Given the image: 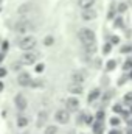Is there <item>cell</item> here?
I'll return each mask as SVG.
<instances>
[{
  "label": "cell",
  "mask_w": 132,
  "mask_h": 134,
  "mask_svg": "<svg viewBox=\"0 0 132 134\" xmlns=\"http://www.w3.org/2000/svg\"><path fill=\"white\" fill-rule=\"evenodd\" d=\"M34 28H36V25L31 20H27V19H22L14 25V31L17 34H27L30 31H34Z\"/></svg>",
  "instance_id": "6da1fadb"
},
{
  "label": "cell",
  "mask_w": 132,
  "mask_h": 134,
  "mask_svg": "<svg viewBox=\"0 0 132 134\" xmlns=\"http://www.w3.org/2000/svg\"><path fill=\"white\" fill-rule=\"evenodd\" d=\"M36 44H37V41H36L34 36H25V37H22L19 41L17 47L20 50H23V52H28V50H33L34 47H36Z\"/></svg>",
  "instance_id": "7a4b0ae2"
},
{
  "label": "cell",
  "mask_w": 132,
  "mask_h": 134,
  "mask_svg": "<svg viewBox=\"0 0 132 134\" xmlns=\"http://www.w3.org/2000/svg\"><path fill=\"white\" fill-rule=\"evenodd\" d=\"M78 37L81 39L82 44H86V42H95L97 41V36L93 33V30H90V28H81L78 31Z\"/></svg>",
  "instance_id": "3957f363"
},
{
  "label": "cell",
  "mask_w": 132,
  "mask_h": 134,
  "mask_svg": "<svg viewBox=\"0 0 132 134\" xmlns=\"http://www.w3.org/2000/svg\"><path fill=\"white\" fill-rule=\"evenodd\" d=\"M37 58H39V55H37L36 52L28 50V52H25V53L20 56V63H22V66H31V64H34V63L37 61Z\"/></svg>",
  "instance_id": "277c9868"
},
{
  "label": "cell",
  "mask_w": 132,
  "mask_h": 134,
  "mask_svg": "<svg viewBox=\"0 0 132 134\" xmlns=\"http://www.w3.org/2000/svg\"><path fill=\"white\" fill-rule=\"evenodd\" d=\"M55 119H56L58 123H61V125H67V123L70 122V112H68L67 109H59V111H56Z\"/></svg>",
  "instance_id": "5b68a950"
},
{
  "label": "cell",
  "mask_w": 132,
  "mask_h": 134,
  "mask_svg": "<svg viewBox=\"0 0 132 134\" xmlns=\"http://www.w3.org/2000/svg\"><path fill=\"white\" fill-rule=\"evenodd\" d=\"M17 83H19L20 86H23V87H28L30 83H31V75L27 73V72H20V73L17 75Z\"/></svg>",
  "instance_id": "8992f818"
},
{
  "label": "cell",
  "mask_w": 132,
  "mask_h": 134,
  "mask_svg": "<svg viewBox=\"0 0 132 134\" xmlns=\"http://www.w3.org/2000/svg\"><path fill=\"white\" fill-rule=\"evenodd\" d=\"M65 106H67V111L68 112H75V111L79 109V100L75 98V97H70V98H67Z\"/></svg>",
  "instance_id": "52a82bcc"
},
{
  "label": "cell",
  "mask_w": 132,
  "mask_h": 134,
  "mask_svg": "<svg viewBox=\"0 0 132 134\" xmlns=\"http://www.w3.org/2000/svg\"><path fill=\"white\" fill-rule=\"evenodd\" d=\"M14 103H16V108H17L19 111H25V109H27V106H28V101H27V98H25L22 94L16 95V98H14Z\"/></svg>",
  "instance_id": "ba28073f"
},
{
  "label": "cell",
  "mask_w": 132,
  "mask_h": 134,
  "mask_svg": "<svg viewBox=\"0 0 132 134\" xmlns=\"http://www.w3.org/2000/svg\"><path fill=\"white\" fill-rule=\"evenodd\" d=\"M81 17H82V20H93V19H97V11H93L92 8H86V9H82Z\"/></svg>",
  "instance_id": "9c48e42d"
},
{
  "label": "cell",
  "mask_w": 132,
  "mask_h": 134,
  "mask_svg": "<svg viewBox=\"0 0 132 134\" xmlns=\"http://www.w3.org/2000/svg\"><path fill=\"white\" fill-rule=\"evenodd\" d=\"M86 78H87V75L84 73V72H73V75H71V83H78V84H82L84 81H86Z\"/></svg>",
  "instance_id": "30bf717a"
},
{
  "label": "cell",
  "mask_w": 132,
  "mask_h": 134,
  "mask_svg": "<svg viewBox=\"0 0 132 134\" xmlns=\"http://www.w3.org/2000/svg\"><path fill=\"white\" fill-rule=\"evenodd\" d=\"M48 120V112L47 111H40L39 114H37V122H36V126L37 128H42L44 125H45V122Z\"/></svg>",
  "instance_id": "8fae6325"
},
{
  "label": "cell",
  "mask_w": 132,
  "mask_h": 134,
  "mask_svg": "<svg viewBox=\"0 0 132 134\" xmlns=\"http://www.w3.org/2000/svg\"><path fill=\"white\" fill-rule=\"evenodd\" d=\"M67 89H68L70 94H75V95L82 94V84H78V83H70V84L67 86Z\"/></svg>",
  "instance_id": "7c38bea8"
},
{
  "label": "cell",
  "mask_w": 132,
  "mask_h": 134,
  "mask_svg": "<svg viewBox=\"0 0 132 134\" xmlns=\"http://www.w3.org/2000/svg\"><path fill=\"white\" fill-rule=\"evenodd\" d=\"M82 47H84V52L89 53V55H93V53H97V50H98V47H97L95 42H86V44H82Z\"/></svg>",
  "instance_id": "4fadbf2b"
},
{
  "label": "cell",
  "mask_w": 132,
  "mask_h": 134,
  "mask_svg": "<svg viewBox=\"0 0 132 134\" xmlns=\"http://www.w3.org/2000/svg\"><path fill=\"white\" fill-rule=\"evenodd\" d=\"M28 123H30L28 117H25V115H19V117H17V126H19V128H25Z\"/></svg>",
  "instance_id": "5bb4252c"
},
{
  "label": "cell",
  "mask_w": 132,
  "mask_h": 134,
  "mask_svg": "<svg viewBox=\"0 0 132 134\" xmlns=\"http://www.w3.org/2000/svg\"><path fill=\"white\" fill-rule=\"evenodd\" d=\"M78 5H79L82 9H86V8H92V6L95 5V0H78Z\"/></svg>",
  "instance_id": "9a60e30c"
},
{
  "label": "cell",
  "mask_w": 132,
  "mask_h": 134,
  "mask_svg": "<svg viewBox=\"0 0 132 134\" xmlns=\"http://www.w3.org/2000/svg\"><path fill=\"white\" fill-rule=\"evenodd\" d=\"M103 130H104L103 120H97V123L93 125V134H103Z\"/></svg>",
  "instance_id": "2e32d148"
},
{
  "label": "cell",
  "mask_w": 132,
  "mask_h": 134,
  "mask_svg": "<svg viewBox=\"0 0 132 134\" xmlns=\"http://www.w3.org/2000/svg\"><path fill=\"white\" fill-rule=\"evenodd\" d=\"M30 86H31V87H44V86H45V81H44V80H31Z\"/></svg>",
  "instance_id": "e0dca14e"
},
{
  "label": "cell",
  "mask_w": 132,
  "mask_h": 134,
  "mask_svg": "<svg viewBox=\"0 0 132 134\" xmlns=\"http://www.w3.org/2000/svg\"><path fill=\"white\" fill-rule=\"evenodd\" d=\"M99 95H101V91L99 89H93L92 92H90V95H89V101H93V100H97Z\"/></svg>",
  "instance_id": "ac0fdd59"
},
{
  "label": "cell",
  "mask_w": 132,
  "mask_h": 134,
  "mask_svg": "<svg viewBox=\"0 0 132 134\" xmlns=\"http://www.w3.org/2000/svg\"><path fill=\"white\" fill-rule=\"evenodd\" d=\"M45 134H58V126H47L45 128Z\"/></svg>",
  "instance_id": "d6986e66"
},
{
  "label": "cell",
  "mask_w": 132,
  "mask_h": 134,
  "mask_svg": "<svg viewBox=\"0 0 132 134\" xmlns=\"http://www.w3.org/2000/svg\"><path fill=\"white\" fill-rule=\"evenodd\" d=\"M53 42H55V37H53V36H47V37L44 39V44H45L47 47H50V45H53Z\"/></svg>",
  "instance_id": "ffe728a7"
},
{
  "label": "cell",
  "mask_w": 132,
  "mask_h": 134,
  "mask_svg": "<svg viewBox=\"0 0 132 134\" xmlns=\"http://www.w3.org/2000/svg\"><path fill=\"white\" fill-rule=\"evenodd\" d=\"M82 119H84L82 122H86L87 125H90V123L93 122V117H92V115H89V114H84V115H82Z\"/></svg>",
  "instance_id": "44dd1931"
},
{
  "label": "cell",
  "mask_w": 132,
  "mask_h": 134,
  "mask_svg": "<svg viewBox=\"0 0 132 134\" xmlns=\"http://www.w3.org/2000/svg\"><path fill=\"white\" fill-rule=\"evenodd\" d=\"M123 69H124V70H131L132 69V59H128V61L123 64Z\"/></svg>",
  "instance_id": "7402d4cb"
},
{
  "label": "cell",
  "mask_w": 132,
  "mask_h": 134,
  "mask_svg": "<svg viewBox=\"0 0 132 134\" xmlns=\"http://www.w3.org/2000/svg\"><path fill=\"white\" fill-rule=\"evenodd\" d=\"M124 103L132 104V92H129V94H126V95H124Z\"/></svg>",
  "instance_id": "603a6c76"
},
{
  "label": "cell",
  "mask_w": 132,
  "mask_h": 134,
  "mask_svg": "<svg viewBox=\"0 0 132 134\" xmlns=\"http://www.w3.org/2000/svg\"><path fill=\"white\" fill-rule=\"evenodd\" d=\"M11 69H13V70H20V69H22V63H20V61H19V63H13V64H11Z\"/></svg>",
  "instance_id": "cb8c5ba5"
},
{
  "label": "cell",
  "mask_w": 132,
  "mask_h": 134,
  "mask_svg": "<svg viewBox=\"0 0 132 134\" xmlns=\"http://www.w3.org/2000/svg\"><path fill=\"white\" fill-rule=\"evenodd\" d=\"M131 50H132L131 45H124V47H121V48H120V52H121V53H129Z\"/></svg>",
  "instance_id": "d4e9b609"
},
{
  "label": "cell",
  "mask_w": 132,
  "mask_h": 134,
  "mask_svg": "<svg viewBox=\"0 0 132 134\" xmlns=\"http://www.w3.org/2000/svg\"><path fill=\"white\" fill-rule=\"evenodd\" d=\"M115 66H117V63H115V61H109V63H107V70H113V69H115Z\"/></svg>",
  "instance_id": "484cf974"
},
{
  "label": "cell",
  "mask_w": 132,
  "mask_h": 134,
  "mask_svg": "<svg viewBox=\"0 0 132 134\" xmlns=\"http://www.w3.org/2000/svg\"><path fill=\"white\" fill-rule=\"evenodd\" d=\"M104 119V111H98L97 112V120H103Z\"/></svg>",
  "instance_id": "4316f807"
},
{
  "label": "cell",
  "mask_w": 132,
  "mask_h": 134,
  "mask_svg": "<svg viewBox=\"0 0 132 134\" xmlns=\"http://www.w3.org/2000/svg\"><path fill=\"white\" fill-rule=\"evenodd\" d=\"M118 11H120V13L126 11V3H120V5H118Z\"/></svg>",
  "instance_id": "83f0119b"
},
{
  "label": "cell",
  "mask_w": 132,
  "mask_h": 134,
  "mask_svg": "<svg viewBox=\"0 0 132 134\" xmlns=\"http://www.w3.org/2000/svg\"><path fill=\"white\" fill-rule=\"evenodd\" d=\"M110 125L117 126V125H120V120H118V119H110Z\"/></svg>",
  "instance_id": "f1b7e54d"
},
{
  "label": "cell",
  "mask_w": 132,
  "mask_h": 134,
  "mask_svg": "<svg viewBox=\"0 0 132 134\" xmlns=\"http://www.w3.org/2000/svg\"><path fill=\"white\" fill-rule=\"evenodd\" d=\"M44 69H45V66H44V64H37V67H36V72H44Z\"/></svg>",
  "instance_id": "f546056e"
},
{
  "label": "cell",
  "mask_w": 132,
  "mask_h": 134,
  "mask_svg": "<svg viewBox=\"0 0 132 134\" xmlns=\"http://www.w3.org/2000/svg\"><path fill=\"white\" fill-rule=\"evenodd\" d=\"M118 41H120V37H118V36H112V37H110V42H113V44H117Z\"/></svg>",
  "instance_id": "4dcf8cb0"
},
{
  "label": "cell",
  "mask_w": 132,
  "mask_h": 134,
  "mask_svg": "<svg viewBox=\"0 0 132 134\" xmlns=\"http://www.w3.org/2000/svg\"><path fill=\"white\" fill-rule=\"evenodd\" d=\"M6 75V69H3V67H0V78H3Z\"/></svg>",
  "instance_id": "1f68e13d"
},
{
  "label": "cell",
  "mask_w": 132,
  "mask_h": 134,
  "mask_svg": "<svg viewBox=\"0 0 132 134\" xmlns=\"http://www.w3.org/2000/svg\"><path fill=\"white\" fill-rule=\"evenodd\" d=\"M110 52V44H106L104 45V53H109Z\"/></svg>",
  "instance_id": "d6a6232c"
},
{
  "label": "cell",
  "mask_w": 132,
  "mask_h": 134,
  "mask_svg": "<svg viewBox=\"0 0 132 134\" xmlns=\"http://www.w3.org/2000/svg\"><path fill=\"white\" fill-rule=\"evenodd\" d=\"M123 83H126V76H121V78L118 80V86H121Z\"/></svg>",
  "instance_id": "836d02e7"
},
{
  "label": "cell",
  "mask_w": 132,
  "mask_h": 134,
  "mask_svg": "<svg viewBox=\"0 0 132 134\" xmlns=\"http://www.w3.org/2000/svg\"><path fill=\"white\" fill-rule=\"evenodd\" d=\"M113 111H115V112H121V106H120V104H115V106H113Z\"/></svg>",
  "instance_id": "e575fe53"
},
{
  "label": "cell",
  "mask_w": 132,
  "mask_h": 134,
  "mask_svg": "<svg viewBox=\"0 0 132 134\" xmlns=\"http://www.w3.org/2000/svg\"><path fill=\"white\" fill-rule=\"evenodd\" d=\"M8 47H9V44H8V41H6V42H3V45H2V48H3V50H8Z\"/></svg>",
  "instance_id": "d590c367"
},
{
  "label": "cell",
  "mask_w": 132,
  "mask_h": 134,
  "mask_svg": "<svg viewBox=\"0 0 132 134\" xmlns=\"http://www.w3.org/2000/svg\"><path fill=\"white\" fill-rule=\"evenodd\" d=\"M109 134H118V131H112V133H109Z\"/></svg>",
  "instance_id": "8d00e7d4"
},
{
  "label": "cell",
  "mask_w": 132,
  "mask_h": 134,
  "mask_svg": "<svg viewBox=\"0 0 132 134\" xmlns=\"http://www.w3.org/2000/svg\"><path fill=\"white\" fill-rule=\"evenodd\" d=\"M2 59H3V55H2V53H0V61H2Z\"/></svg>",
  "instance_id": "74e56055"
},
{
  "label": "cell",
  "mask_w": 132,
  "mask_h": 134,
  "mask_svg": "<svg viewBox=\"0 0 132 134\" xmlns=\"http://www.w3.org/2000/svg\"><path fill=\"white\" fill-rule=\"evenodd\" d=\"M129 76H131V78H132V69H131V75H129Z\"/></svg>",
  "instance_id": "f35d334b"
},
{
  "label": "cell",
  "mask_w": 132,
  "mask_h": 134,
  "mask_svg": "<svg viewBox=\"0 0 132 134\" xmlns=\"http://www.w3.org/2000/svg\"><path fill=\"white\" fill-rule=\"evenodd\" d=\"M129 134H132V130H131V131H129Z\"/></svg>",
  "instance_id": "ab89813d"
},
{
  "label": "cell",
  "mask_w": 132,
  "mask_h": 134,
  "mask_svg": "<svg viewBox=\"0 0 132 134\" xmlns=\"http://www.w3.org/2000/svg\"><path fill=\"white\" fill-rule=\"evenodd\" d=\"M0 3H2V0H0Z\"/></svg>",
  "instance_id": "60d3db41"
}]
</instances>
